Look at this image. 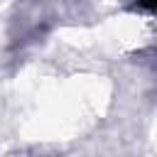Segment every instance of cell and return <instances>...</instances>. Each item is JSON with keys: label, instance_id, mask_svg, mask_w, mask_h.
Wrapping results in <instances>:
<instances>
[{"label": "cell", "instance_id": "obj_1", "mask_svg": "<svg viewBox=\"0 0 157 157\" xmlns=\"http://www.w3.org/2000/svg\"><path fill=\"white\" fill-rule=\"evenodd\" d=\"M135 7L137 10H145V12H157V0H137Z\"/></svg>", "mask_w": 157, "mask_h": 157}]
</instances>
